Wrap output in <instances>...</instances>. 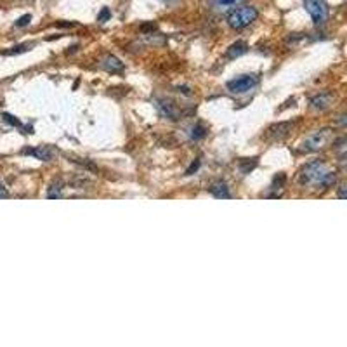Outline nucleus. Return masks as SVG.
Returning a JSON list of instances; mask_svg holds the SVG:
<instances>
[{
    "label": "nucleus",
    "mask_w": 347,
    "mask_h": 347,
    "mask_svg": "<svg viewBox=\"0 0 347 347\" xmlns=\"http://www.w3.org/2000/svg\"><path fill=\"white\" fill-rule=\"evenodd\" d=\"M335 179H337L335 170H332L323 160L311 161L299 174V181L302 186H315V188H323V189H328L330 186H333Z\"/></svg>",
    "instance_id": "f257e3e1"
},
{
    "label": "nucleus",
    "mask_w": 347,
    "mask_h": 347,
    "mask_svg": "<svg viewBox=\"0 0 347 347\" xmlns=\"http://www.w3.org/2000/svg\"><path fill=\"white\" fill-rule=\"evenodd\" d=\"M259 16V11L252 5H243V7H238L236 11H233L227 16V25L233 30H243L253 23Z\"/></svg>",
    "instance_id": "f03ea898"
},
{
    "label": "nucleus",
    "mask_w": 347,
    "mask_h": 347,
    "mask_svg": "<svg viewBox=\"0 0 347 347\" xmlns=\"http://www.w3.org/2000/svg\"><path fill=\"white\" fill-rule=\"evenodd\" d=\"M332 137H333L332 130H326V128L325 130H318V132H315V134H311L309 137L304 141L302 150L304 151H319L332 141Z\"/></svg>",
    "instance_id": "7ed1b4c3"
},
{
    "label": "nucleus",
    "mask_w": 347,
    "mask_h": 347,
    "mask_svg": "<svg viewBox=\"0 0 347 347\" xmlns=\"http://www.w3.org/2000/svg\"><path fill=\"white\" fill-rule=\"evenodd\" d=\"M304 7L309 12L315 25H321L328 18V7H326V4L323 0H304Z\"/></svg>",
    "instance_id": "20e7f679"
},
{
    "label": "nucleus",
    "mask_w": 347,
    "mask_h": 347,
    "mask_svg": "<svg viewBox=\"0 0 347 347\" xmlns=\"http://www.w3.org/2000/svg\"><path fill=\"white\" fill-rule=\"evenodd\" d=\"M257 84H259V77L257 75H241V77L227 82V89L233 94H243V92L252 91Z\"/></svg>",
    "instance_id": "39448f33"
},
{
    "label": "nucleus",
    "mask_w": 347,
    "mask_h": 347,
    "mask_svg": "<svg viewBox=\"0 0 347 347\" xmlns=\"http://www.w3.org/2000/svg\"><path fill=\"white\" fill-rule=\"evenodd\" d=\"M332 99H333V95L330 94V92H321V94L315 95V97L311 99V108L323 111L332 104Z\"/></svg>",
    "instance_id": "423d86ee"
},
{
    "label": "nucleus",
    "mask_w": 347,
    "mask_h": 347,
    "mask_svg": "<svg viewBox=\"0 0 347 347\" xmlns=\"http://www.w3.org/2000/svg\"><path fill=\"white\" fill-rule=\"evenodd\" d=\"M155 102H157V108L160 110V113L163 117L170 118V120H177V110L170 101H167V99H157Z\"/></svg>",
    "instance_id": "0eeeda50"
},
{
    "label": "nucleus",
    "mask_w": 347,
    "mask_h": 347,
    "mask_svg": "<svg viewBox=\"0 0 347 347\" xmlns=\"http://www.w3.org/2000/svg\"><path fill=\"white\" fill-rule=\"evenodd\" d=\"M23 155H32V157L38 158V160L42 161H49L52 160V151L49 150V148H28V150H23Z\"/></svg>",
    "instance_id": "6e6552de"
},
{
    "label": "nucleus",
    "mask_w": 347,
    "mask_h": 347,
    "mask_svg": "<svg viewBox=\"0 0 347 347\" xmlns=\"http://www.w3.org/2000/svg\"><path fill=\"white\" fill-rule=\"evenodd\" d=\"M101 66L104 69H108V71H111V73H115V71H122V69H124V63H122L120 59L115 58V56H106V58L102 59Z\"/></svg>",
    "instance_id": "1a4fd4ad"
},
{
    "label": "nucleus",
    "mask_w": 347,
    "mask_h": 347,
    "mask_svg": "<svg viewBox=\"0 0 347 347\" xmlns=\"http://www.w3.org/2000/svg\"><path fill=\"white\" fill-rule=\"evenodd\" d=\"M208 191H210L216 198H231V193H229V189H227V184L224 183V181H217V183H214L212 186L208 188Z\"/></svg>",
    "instance_id": "9d476101"
},
{
    "label": "nucleus",
    "mask_w": 347,
    "mask_h": 347,
    "mask_svg": "<svg viewBox=\"0 0 347 347\" xmlns=\"http://www.w3.org/2000/svg\"><path fill=\"white\" fill-rule=\"evenodd\" d=\"M292 127H293V124H290V122L278 124L269 128V134H271V137H285L288 132H292Z\"/></svg>",
    "instance_id": "9b49d317"
},
{
    "label": "nucleus",
    "mask_w": 347,
    "mask_h": 347,
    "mask_svg": "<svg viewBox=\"0 0 347 347\" xmlns=\"http://www.w3.org/2000/svg\"><path fill=\"white\" fill-rule=\"evenodd\" d=\"M249 51V45L245 44V42H236V44H233L229 49H227V52H226V56L229 59H234V58H240V56H243L245 52Z\"/></svg>",
    "instance_id": "f8f14e48"
},
{
    "label": "nucleus",
    "mask_w": 347,
    "mask_h": 347,
    "mask_svg": "<svg viewBox=\"0 0 347 347\" xmlns=\"http://www.w3.org/2000/svg\"><path fill=\"white\" fill-rule=\"evenodd\" d=\"M250 160H252V161H247V163H245L243 160H241L240 168H241V172H243V174H249V172L252 170V168L257 165V158H250Z\"/></svg>",
    "instance_id": "ddd939ff"
},
{
    "label": "nucleus",
    "mask_w": 347,
    "mask_h": 347,
    "mask_svg": "<svg viewBox=\"0 0 347 347\" xmlns=\"http://www.w3.org/2000/svg\"><path fill=\"white\" fill-rule=\"evenodd\" d=\"M191 137H193V139L205 137V128L201 127V125H194V127L191 128Z\"/></svg>",
    "instance_id": "4468645a"
},
{
    "label": "nucleus",
    "mask_w": 347,
    "mask_h": 347,
    "mask_svg": "<svg viewBox=\"0 0 347 347\" xmlns=\"http://www.w3.org/2000/svg\"><path fill=\"white\" fill-rule=\"evenodd\" d=\"M238 2H240V0H216V5L219 9H227V7H233Z\"/></svg>",
    "instance_id": "2eb2a0df"
},
{
    "label": "nucleus",
    "mask_w": 347,
    "mask_h": 347,
    "mask_svg": "<svg viewBox=\"0 0 347 347\" xmlns=\"http://www.w3.org/2000/svg\"><path fill=\"white\" fill-rule=\"evenodd\" d=\"M110 18H111V11H110V9H108V7H102V11L99 12V16H97V21L106 23Z\"/></svg>",
    "instance_id": "dca6fc26"
},
{
    "label": "nucleus",
    "mask_w": 347,
    "mask_h": 347,
    "mask_svg": "<svg viewBox=\"0 0 347 347\" xmlns=\"http://www.w3.org/2000/svg\"><path fill=\"white\" fill-rule=\"evenodd\" d=\"M2 117H4V120L7 122V124L14 125V127H21V122H19L16 117H12V115H9V113H4V115H2Z\"/></svg>",
    "instance_id": "f3484780"
},
{
    "label": "nucleus",
    "mask_w": 347,
    "mask_h": 347,
    "mask_svg": "<svg viewBox=\"0 0 347 347\" xmlns=\"http://www.w3.org/2000/svg\"><path fill=\"white\" fill-rule=\"evenodd\" d=\"M30 21H32V14H25V16H21V18H19L18 21H16V26L23 28V26L30 25Z\"/></svg>",
    "instance_id": "a211bd4d"
},
{
    "label": "nucleus",
    "mask_w": 347,
    "mask_h": 347,
    "mask_svg": "<svg viewBox=\"0 0 347 347\" xmlns=\"http://www.w3.org/2000/svg\"><path fill=\"white\" fill-rule=\"evenodd\" d=\"M198 167H200V160L193 161V163H191V167L186 170V176H191V174H193V172H196V170H198Z\"/></svg>",
    "instance_id": "6ab92c4d"
},
{
    "label": "nucleus",
    "mask_w": 347,
    "mask_h": 347,
    "mask_svg": "<svg viewBox=\"0 0 347 347\" xmlns=\"http://www.w3.org/2000/svg\"><path fill=\"white\" fill-rule=\"evenodd\" d=\"M30 51V45H19V47H14V51H9L7 54H16V52H25Z\"/></svg>",
    "instance_id": "aec40b11"
},
{
    "label": "nucleus",
    "mask_w": 347,
    "mask_h": 347,
    "mask_svg": "<svg viewBox=\"0 0 347 347\" xmlns=\"http://www.w3.org/2000/svg\"><path fill=\"white\" fill-rule=\"evenodd\" d=\"M9 193H7V188L4 186V184L0 183V198H7Z\"/></svg>",
    "instance_id": "412c9836"
}]
</instances>
